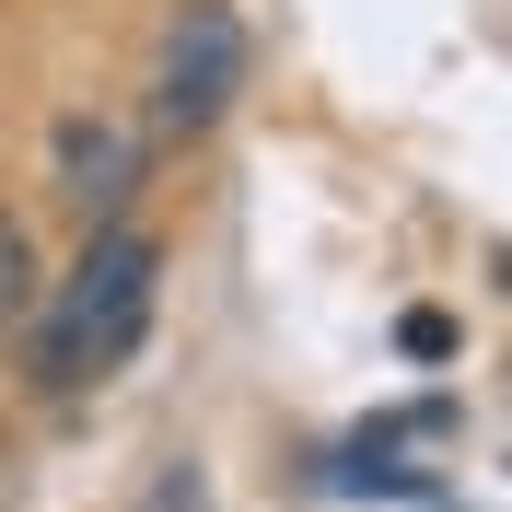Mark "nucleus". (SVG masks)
Instances as JSON below:
<instances>
[{"mask_svg": "<svg viewBox=\"0 0 512 512\" xmlns=\"http://www.w3.org/2000/svg\"><path fill=\"white\" fill-rule=\"evenodd\" d=\"M152 303H163V233L152 222H94L82 256H70L59 280L35 291V315L12 326V338H24V373L47 384V396L105 384L117 361H140Z\"/></svg>", "mask_w": 512, "mask_h": 512, "instance_id": "nucleus-1", "label": "nucleus"}, {"mask_svg": "<svg viewBox=\"0 0 512 512\" xmlns=\"http://www.w3.org/2000/svg\"><path fill=\"white\" fill-rule=\"evenodd\" d=\"M256 82V35L233 0H175V24L152 47V140H210Z\"/></svg>", "mask_w": 512, "mask_h": 512, "instance_id": "nucleus-2", "label": "nucleus"}, {"mask_svg": "<svg viewBox=\"0 0 512 512\" xmlns=\"http://www.w3.org/2000/svg\"><path fill=\"white\" fill-rule=\"evenodd\" d=\"M47 187H59V210L82 233H94V222H128V198H140V128L70 105V117L47 128Z\"/></svg>", "mask_w": 512, "mask_h": 512, "instance_id": "nucleus-3", "label": "nucleus"}, {"mask_svg": "<svg viewBox=\"0 0 512 512\" xmlns=\"http://www.w3.org/2000/svg\"><path fill=\"white\" fill-rule=\"evenodd\" d=\"M419 431H454V408H408V419H373V431H361L350 454H338V466H326V489H338V501H431V489H443V466H419Z\"/></svg>", "mask_w": 512, "mask_h": 512, "instance_id": "nucleus-4", "label": "nucleus"}, {"mask_svg": "<svg viewBox=\"0 0 512 512\" xmlns=\"http://www.w3.org/2000/svg\"><path fill=\"white\" fill-rule=\"evenodd\" d=\"M35 291H47V256H35V233H24V210H0V338L35 315Z\"/></svg>", "mask_w": 512, "mask_h": 512, "instance_id": "nucleus-5", "label": "nucleus"}, {"mask_svg": "<svg viewBox=\"0 0 512 512\" xmlns=\"http://www.w3.org/2000/svg\"><path fill=\"white\" fill-rule=\"evenodd\" d=\"M396 350H408V361H454V315H408V326H396Z\"/></svg>", "mask_w": 512, "mask_h": 512, "instance_id": "nucleus-6", "label": "nucleus"}]
</instances>
